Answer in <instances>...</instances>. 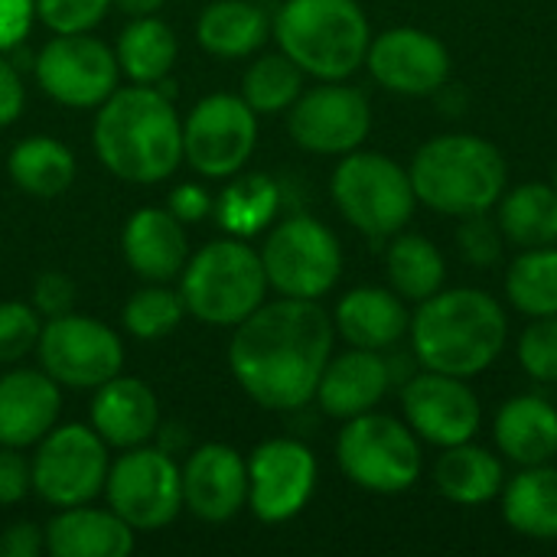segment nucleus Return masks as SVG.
<instances>
[{"label": "nucleus", "instance_id": "obj_28", "mask_svg": "<svg viewBox=\"0 0 557 557\" xmlns=\"http://www.w3.org/2000/svg\"><path fill=\"white\" fill-rule=\"evenodd\" d=\"M503 519L525 539L557 542V467H522V473L506 480Z\"/></svg>", "mask_w": 557, "mask_h": 557}, {"label": "nucleus", "instance_id": "obj_6", "mask_svg": "<svg viewBox=\"0 0 557 557\" xmlns=\"http://www.w3.org/2000/svg\"><path fill=\"white\" fill-rule=\"evenodd\" d=\"M264 294L268 274L261 251L238 235L209 242L183 264L180 297L199 323L238 326L264 304Z\"/></svg>", "mask_w": 557, "mask_h": 557}, {"label": "nucleus", "instance_id": "obj_23", "mask_svg": "<svg viewBox=\"0 0 557 557\" xmlns=\"http://www.w3.org/2000/svg\"><path fill=\"white\" fill-rule=\"evenodd\" d=\"M121 248L127 264L147 281H170L189 261V242L183 222L170 209H137L121 235Z\"/></svg>", "mask_w": 557, "mask_h": 557}, {"label": "nucleus", "instance_id": "obj_4", "mask_svg": "<svg viewBox=\"0 0 557 557\" xmlns=\"http://www.w3.org/2000/svg\"><path fill=\"white\" fill-rule=\"evenodd\" d=\"M408 176L418 202L454 219L490 212L509 186L503 150L476 134H441L421 144Z\"/></svg>", "mask_w": 557, "mask_h": 557}, {"label": "nucleus", "instance_id": "obj_42", "mask_svg": "<svg viewBox=\"0 0 557 557\" xmlns=\"http://www.w3.org/2000/svg\"><path fill=\"white\" fill-rule=\"evenodd\" d=\"M72 304H75V284H72L69 274L46 271V274L36 277V284H33V310L36 313L52 320V317L72 313Z\"/></svg>", "mask_w": 557, "mask_h": 557}, {"label": "nucleus", "instance_id": "obj_15", "mask_svg": "<svg viewBox=\"0 0 557 557\" xmlns=\"http://www.w3.org/2000/svg\"><path fill=\"white\" fill-rule=\"evenodd\" d=\"M287 131L300 150L343 157L362 147L372 131L369 98L346 82H320L287 108Z\"/></svg>", "mask_w": 557, "mask_h": 557}, {"label": "nucleus", "instance_id": "obj_26", "mask_svg": "<svg viewBox=\"0 0 557 557\" xmlns=\"http://www.w3.org/2000/svg\"><path fill=\"white\" fill-rule=\"evenodd\" d=\"M493 434L509 463H552L557 457V408L539 395H516L499 408Z\"/></svg>", "mask_w": 557, "mask_h": 557}, {"label": "nucleus", "instance_id": "obj_29", "mask_svg": "<svg viewBox=\"0 0 557 557\" xmlns=\"http://www.w3.org/2000/svg\"><path fill=\"white\" fill-rule=\"evenodd\" d=\"M268 16L251 0H215L199 13L196 39L206 52L219 59H242L264 46L268 39Z\"/></svg>", "mask_w": 557, "mask_h": 557}, {"label": "nucleus", "instance_id": "obj_25", "mask_svg": "<svg viewBox=\"0 0 557 557\" xmlns=\"http://www.w3.org/2000/svg\"><path fill=\"white\" fill-rule=\"evenodd\" d=\"M46 552L55 557H124L134 552V529L114 509L69 506L46 525Z\"/></svg>", "mask_w": 557, "mask_h": 557}, {"label": "nucleus", "instance_id": "obj_20", "mask_svg": "<svg viewBox=\"0 0 557 557\" xmlns=\"http://www.w3.org/2000/svg\"><path fill=\"white\" fill-rule=\"evenodd\" d=\"M388 388H392L388 359L382 352L352 346L343 356H330L313 398L320 401L323 414L336 421H349L366 411H375V405L385 398Z\"/></svg>", "mask_w": 557, "mask_h": 557}, {"label": "nucleus", "instance_id": "obj_1", "mask_svg": "<svg viewBox=\"0 0 557 557\" xmlns=\"http://www.w3.org/2000/svg\"><path fill=\"white\" fill-rule=\"evenodd\" d=\"M333 336V317L317 300L281 297L235 326L228 366L251 401L268 411H294L317 395Z\"/></svg>", "mask_w": 557, "mask_h": 557}, {"label": "nucleus", "instance_id": "obj_40", "mask_svg": "<svg viewBox=\"0 0 557 557\" xmlns=\"http://www.w3.org/2000/svg\"><path fill=\"white\" fill-rule=\"evenodd\" d=\"M39 313L20 300L0 304V362H16L36 349L39 339Z\"/></svg>", "mask_w": 557, "mask_h": 557}, {"label": "nucleus", "instance_id": "obj_34", "mask_svg": "<svg viewBox=\"0 0 557 557\" xmlns=\"http://www.w3.org/2000/svg\"><path fill=\"white\" fill-rule=\"evenodd\" d=\"M219 225L228 235L248 238L268 228L281 209V189L271 176L264 173H245L232 186L222 189V196L212 202Z\"/></svg>", "mask_w": 557, "mask_h": 557}, {"label": "nucleus", "instance_id": "obj_7", "mask_svg": "<svg viewBox=\"0 0 557 557\" xmlns=\"http://www.w3.org/2000/svg\"><path fill=\"white\" fill-rule=\"evenodd\" d=\"M330 189L343 219L372 242L405 232L418 206L408 170L398 160L372 150L343 153Z\"/></svg>", "mask_w": 557, "mask_h": 557}, {"label": "nucleus", "instance_id": "obj_37", "mask_svg": "<svg viewBox=\"0 0 557 557\" xmlns=\"http://www.w3.org/2000/svg\"><path fill=\"white\" fill-rule=\"evenodd\" d=\"M186 313V304L180 294L166 290V287H144L137 290L127 304H124V330L137 339H163L170 336L180 320Z\"/></svg>", "mask_w": 557, "mask_h": 557}, {"label": "nucleus", "instance_id": "obj_2", "mask_svg": "<svg viewBox=\"0 0 557 557\" xmlns=\"http://www.w3.org/2000/svg\"><path fill=\"white\" fill-rule=\"evenodd\" d=\"M91 144L114 176L147 186L176 173L183 160V124L170 95L157 85L114 88L98 104Z\"/></svg>", "mask_w": 557, "mask_h": 557}, {"label": "nucleus", "instance_id": "obj_44", "mask_svg": "<svg viewBox=\"0 0 557 557\" xmlns=\"http://www.w3.org/2000/svg\"><path fill=\"white\" fill-rule=\"evenodd\" d=\"M36 20V0H0V52L16 49Z\"/></svg>", "mask_w": 557, "mask_h": 557}, {"label": "nucleus", "instance_id": "obj_9", "mask_svg": "<svg viewBox=\"0 0 557 557\" xmlns=\"http://www.w3.org/2000/svg\"><path fill=\"white\" fill-rule=\"evenodd\" d=\"M268 287L281 297L320 300L343 274L339 238L313 215H287L261 245Z\"/></svg>", "mask_w": 557, "mask_h": 557}, {"label": "nucleus", "instance_id": "obj_49", "mask_svg": "<svg viewBox=\"0 0 557 557\" xmlns=\"http://www.w3.org/2000/svg\"><path fill=\"white\" fill-rule=\"evenodd\" d=\"M552 186H555V189H557V163H555V183H552Z\"/></svg>", "mask_w": 557, "mask_h": 557}, {"label": "nucleus", "instance_id": "obj_16", "mask_svg": "<svg viewBox=\"0 0 557 557\" xmlns=\"http://www.w3.org/2000/svg\"><path fill=\"white\" fill-rule=\"evenodd\" d=\"M317 490V457L290 437L264 441L248 460V506L255 519L277 525L304 512Z\"/></svg>", "mask_w": 557, "mask_h": 557}, {"label": "nucleus", "instance_id": "obj_12", "mask_svg": "<svg viewBox=\"0 0 557 557\" xmlns=\"http://www.w3.org/2000/svg\"><path fill=\"white\" fill-rule=\"evenodd\" d=\"M36 356L42 372L69 388H98L121 375L124 366V346L117 333L82 313L46 320L36 339Z\"/></svg>", "mask_w": 557, "mask_h": 557}, {"label": "nucleus", "instance_id": "obj_46", "mask_svg": "<svg viewBox=\"0 0 557 557\" xmlns=\"http://www.w3.org/2000/svg\"><path fill=\"white\" fill-rule=\"evenodd\" d=\"M46 552V535L33 522H16L0 535V557H39Z\"/></svg>", "mask_w": 557, "mask_h": 557}, {"label": "nucleus", "instance_id": "obj_36", "mask_svg": "<svg viewBox=\"0 0 557 557\" xmlns=\"http://www.w3.org/2000/svg\"><path fill=\"white\" fill-rule=\"evenodd\" d=\"M304 91V69L284 52L261 55L242 78V98L255 114H281Z\"/></svg>", "mask_w": 557, "mask_h": 557}, {"label": "nucleus", "instance_id": "obj_38", "mask_svg": "<svg viewBox=\"0 0 557 557\" xmlns=\"http://www.w3.org/2000/svg\"><path fill=\"white\" fill-rule=\"evenodd\" d=\"M519 366L529 379L557 385V313L535 317L519 336Z\"/></svg>", "mask_w": 557, "mask_h": 557}, {"label": "nucleus", "instance_id": "obj_47", "mask_svg": "<svg viewBox=\"0 0 557 557\" xmlns=\"http://www.w3.org/2000/svg\"><path fill=\"white\" fill-rule=\"evenodd\" d=\"M23 101H26V95H23L20 72L0 52V127H7V124H13L20 117Z\"/></svg>", "mask_w": 557, "mask_h": 557}, {"label": "nucleus", "instance_id": "obj_11", "mask_svg": "<svg viewBox=\"0 0 557 557\" xmlns=\"http://www.w3.org/2000/svg\"><path fill=\"white\" fill-rule=\"evenodd\" d=\"M108 470V444L98 437L95 428L85 424L49 431L29 463L33 490L42 503L55 509L91 503L104 490Z\"/></svg>", "mask_w": 557, "mask_h": 557}, {"label": "nucleus", "instance_id": "obj_18", "mask_svg": "<svg viewBox=\"0 0 557 557\" xmlns=\"http://www.w3.org/2000/svg\"><path fill=\"white\" fill-rule=\"evenodd\" d=\"M366 65L382 88L405 98H428L450 78L447 46L418 26H392L372 36Z\"/></svg>", "mask_w": 557, "mask_h": 557}, {"label": "nucleus", "instance_id": "obj_27", "mask_svg": "<svg viewBox=\"0 0 557 557\" xmlns=\"http://www.w3.org/2000/svg\"><path fill=\"white\" fill-rule=\"evenodd\" d=\"M434 483L441 496L457 506H483L503 496L506 467L493 450L467 441L444 447V454L434 463Z\"/></svg>", "mask_w": 557, "mask_h": 557}, {"label": "nucleus", "instance_id": "obj_32", "mask_svg": "<svg viewBox=\"0 0 557 557\" xmlns=\"http://www.w3.org/2000/svg\"><path fill=\"white\" fill-rule=\"evenodd\" d=\"M7 170H10V180L23 193H29L36 199H52V196H62L72 186V180H75V157L55 137L36 134V137L20 140L10 150Z\"/></svg>", "mask_w": 557, "mask_h": 557}, {"label": "nucleus", "instance_id": "obj_31", "mask_svg": "<svg viewBox=\"0 0 557 557\" xmlns=\"http://www.w3.org/2000/svg\"><path fill=\"white\" fill-rule=\"evenodd\" d=\"M385 268H388L392 290L405 304H421V300L434 297L447 281V261H444L441 248L418 232L392 235Z\"/></svg>", "mask_w": 557, "mask_h": 557}, {"label": "nucleus", "instance_id": "obj_45", "mask_svg": "<svg viewBox=\"0 0 557 557\" xmlns=\"http://www.w3.org/2000/svg\"><path fill=\"white\" fill-rule=\"evenodd\" d=\"M183 225L186 222H202L209 212H212V196L202 189V186H196V183H183V186H176L173 193H170V206H166Z\"/></svg>", "mask_w": 557, "mask_h": 557}, {"label": "nucleus", "instance_id": "obj_21", "mask_svg": "<svg viewBox=\"0 0 557 557\" xmlns=\"http://www.w3.org/2000/svg\"><path fill=\"white\" fill-rule=\"evenodd\" d=\"M62 411L59 382L36 369L0 375V447H29L42 441Z\"/></svg>", "mask_w": 557, "mask_h": 557}, {"label": "nucleus", "instance_id": "obj_22", "mask_svg": "<svg viewBox=\"0 0 557 557\" xmlns=\"http://www.w3.org/2000/svg\"><path fill=\"white\" fill-rule=\"evenodd\" d=\"M91 428L108 447H121V450L140 447L160 431L157 395L140 379L114 375L95 388Z\"/></svg>", "mask_w": 557, "mask_h": 557}, {"label": "nucleus", "instance_id": "obj_14", "mask_svg": "<svg viewBox=\"0 0 557 557\" xmlns=\"http://www.w3.org/2000/svg\"><path fill=\"white\" fill-rule=\"evenodd\" d=\"M39 88L65 108H98L117 88V55L88 33H55L33 62Z\"/></svg>", "mask_w": 557, "mask_h": 557}, {"label": "nucleus", "instance_id": "obj_48", "mask_svg": "<svg viewBox=\"0 0 557 557\" xmlns=\"http://www.w3.org/2000/svg\"><path fill=\"white\" fill-rule=\"evenodd\" d=\"M111 3L134 20V16H153L166 0H111Z\"/></svg>", "mask_w": 557, "mask_h": 557}, {"label": "nucleus", "instance_id": "obj_41", "mask_svg": "<svg viewBox=\"0 0 557 557\" xmlns=\"http://www.w3.org/2000/svg\"><path fill=\"white\" fill-rule=\"evenodd\" d=\"M111 0H36V16L52 33H88L108 13Z\"/></svg>", "mask_w": 557, "mask_h": 557}, {"label": "nucleus", "instance_id": "obj_33", "mask_svg": "<svg viewBox=\"0 0 557 557\" xmlns=\"http://www.w3.org/2000/svg\"><path fill=\"white\" fill-rule=\"evenodd\" d=\"M176 36L173 29L157 16H134L131 26H124L117 39V69L134 85H157L170 75L176 62Z\"/></svg>", "mask_w": 557, "mask_h": 557}, {"label": "nucleus", "instance_id": "obj_19", "mask_svg": "<svg viewBox=\"0 0 557 557\" xmlns=\"http://www.w3.org/2000/svg\"><path fill=\"white\" fill-rule=\"evenodd\" d=\"M183 506L202 522H228L248 506V463L228 444H206L183 467Z\"/></svg>", "mask_w": 557, "mask_h": 557}, {"label": "nucleus", "instance_id": "obj_43", "mask_svg": "<svg viewBox=\"0 0 557 557\" xmlns=\"http://www.w3.org/2000/svg\"><path fill=\"white\" fill-rule=\"evenodd\" d=\"M33 490L29 463L16 454V447H0V506H16Z\"/></svg>", "mask_w": 557, "mask_h": 557}, {"label": "nucleus", "instance_id": "obj_3", "mask_svg": "<svg viewBox=\"0 0 557 557\" xmlns=\"http://www.w3.org/2000/svg\"><path fill=\"white\" fill-rule=\"evenodd\" d=\"M408 336L421 369L473 379L503 356L509 320L503 304L480 287H441L418 304Z\"/></svg>", "mask_w": 557, "mask_h": 557}, {"label": "nucleus", "instance_id": "obj_17", "mask_svg": "<svg viewBox=\"0 0 557 557\" xmlns=\"http://www.w3.org/2000/svg\"><path fill=\"white\" fill-rule=\"evenodd\" d=\"M405 424L434 447H454L476 437L483 424V405L467 379L444 372H414L401 385Z\"/></svg>", "mask_w": 557, "mask_h": 557}, {"label": "nucleus", "instance_id": "obj_30", "mask_svg": "<svg viewBox=\"0 0 557 557\" xmlns=\"http://www.w3.org/2000/svg\"><path fill=\"white\" fill-rule=\"evenodd\" d=\"M496 222L516 248L557 245V189L548 183H522L496 202Z\"/></svg>", "mask_w": 557, "mask_h": 557}, {"label": "nucleus", "instance_id": "obj_8", "mask_svg": "<svg viewBox=\"0 0 557 557\" xmlns=\"http://www.w3.org/2000/svg\"><path fill=\"white\" fill-rule=\"evenodd\" d=\"M336 460L349 483L379 496L411 490L424 470L418 434L405 421L379 411L346 421L336 441Z\"/></svg>", "mask_w": 557, "mask_h": 557}, {"label": "nucleus", "instance_id": "obj_10", "mask_svg": "<svg viewBox=\"0 0 557 557\" xmlns=\"http://www.w3.org/2000/svg\"><path fill=\"white\" fill-rule=\"evenodd\" d=\"M108 506L134 529L157 532L183 509V470L163 447H131L104 480Z\"/></svg>", "mask_w": 557, "mask_h": 557}, {"label": "nucleus", "instance_id": "obj_35", "mask_svg": "<svg viewBox=\"0 0 557 557\" xmlns=\"http://www.w3.org/2000/svg\"><path fill=\"white\" fill-rule=\"evenodd\" d=\"M506 297L525 317L557 313V248H522L506 271Z\"/></svg>", "mask_w": 557, "mask_h": 557}, {"label": "nucleus", "instance_id": "obj_24", "mask_svg": "<svg viewBox=\"0 0 557 557\" xmlns=\"http://www.w3.org/2000/svg\"><path fill=\"white\" fill-rule=\"evenodd\" d=\"M333 326L349 346L385 352V349H395L408 336L411 313L395 290L356 287L336 304Z\"/></svg>", "mask_w": 557, "mask_h": 557}, {"label": "nucleus", "instance_id": "obj_5", "mask_svg": "<svg viewBox=\"0 0 557 557\" xmlns=\"http://www.w3.org/2000/svg\"><path fill=\"white\" fill-rule=\"evenodd\" d=\"M274 39L304 75L346 82L366 65L372 29L356 0H284L274 16Z\"/></svg>", "mask_w": 557, "mask_h": 557}, {"label": "nucleus", "instance_id": "obj_13", "mask_svg": "<svg viewBox=\"0 0 557 557\" xmlns=\"http://www.w3.org/2000/svg\"><path fill=\"white\" fill-rule=\"evenodd\" d=\"M258 114L242 95H209L202 98L183 124V157L186 163L209 176H235L255 153Z\"/></svg>", "mask_w": 557, "mask_h": 557}, {"label": "nucleus", "instance_id": "obj_39", "mask_svg": "<svg viewBox=\"0 0 557 557\" xmlns=\"http://www.w3.org/2000/svg\"><path fill=\"white\" fill-rule=\"evenodd\" d=\"M503 228L490 212H473L463 215L457 225V245L460 255L473 264V268H493L503 258Z\"/></svg>", "mask_w": 557, "mask_h": 557}]
</instances>
